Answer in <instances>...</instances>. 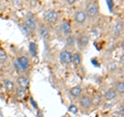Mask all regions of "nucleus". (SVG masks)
Here are the masks:
<instances>
[{"label": "nucleus", "mask_w": 124, "mask_h": 117, "mask_svg": "<svg viewBox=\"0 0 124 117\" xmlns=\"http://www.w3.org/2000/svg\"><path fill=\"white\" fill-rule=\"evenodd\" d=\"M38 33H39V35L44 38H46L49 37V29L48 27H46L45 25H41L39 27V29H38Z\"/></svg>", "instance_id": "obj_13"}, {"label": "nucleus", "mask_w": 124, "mask_h": 117, "mask_svg": "<svg viewBox=\"0 0 124 117\" xmlns=\"http://www.w3.org/2000/svg\"><path fill=\"white\" fill-rule=\"evenodd\" d=\"M71 62L73 63V65L76 66H79L81 65V63H82V54L79 53V52H77L75 54H72V60Z\"/></svg>", "instance_id": "obj_10"}, {"label": "nucleus", "mask_w": 124, "mask_h": 117, "mask_svg": "<svg viewBox=\"0 0 124 117\" xmlns=\"http://www.w3.org/2000/svg\"><path fill=\"white\" fill-rule=\"evenodd\" d=\"M61 30L65 35H67V36L70 35L71 34V23L68 21H64L61 25Z\"/></svg>", "instance_id": "obj_8"}, {"label": "nucleus", "mask_w": 124, "mask_h": 117, "mask_svg": "<svg viewBox=\"0 0 124 117\" xmlns=\"http://www.w3.org/2000/svg\"><path fill=\"white\" fill-rule=\"evenodd\" d=\"M68 110H69V112L70 113H72V114H77L78 113V107L77 106H75V105H70V106L68 107Z\"/></svg>", "instance_id": "obj_20"}, {"label": "nucleus", "mask_w": 124, "mask_h": 117, "mask_svg": "<svg viewBox=\"0 0 124 117\" xmlns=\"http://www.w3.org/2000/svg\"><path fill=\"white\" fill-rule=\"evenodd\" d=\"M4 87L7 91H14L15 90V83L10 80H4Z\"/></svg>", "instance_id": "obj_15"}, {"label": "nucleus", "mask_w": 124, "mask_h": 117, "mask_svg": "<svg viewBox=\"0 0 124 117\" xmlns=\"http://www.w3.org/2000/svg\"><path fill=\"white\" fill-rule=\"evenodd\" d=\"M108 6H110V8H112V7H113V2L111 3V0H108Z\"/></svg>", "instance_id": "obj_26"}, {"label": "nucleus", "mask_w": 124, "mask_h": 117, "mask_svg": "<svg viewBox=\"0 0 124 117\" xmlns=\"http://www.w3.org/2000/svg\"><path fill=\"white\" fill-rule=\"evenodd\" d=\"M119 113H120V114H121L122 116L124 115V108H123V106L120 107V111H119Z\"/></svg>", "instance_id": "obj_24"}, {"label": "nucleus", "mask_w": 124, "mask_h": 117, "mask_svg": "<svg viewBox=\"0 0 124 117\" xmlns=\"http://www.w3.org/2000/svg\"><path fill=\"white\" fill-rule=\"evenodd\" d=\"M73 18H75V21L78 23V24H83V23H85V21H86L87 16L85 14V11L79 10L75 14V17Z\"/></svg>", "instance_id": "obj_6"}, {"label": "nucleus", "mask_w": 124, "mask_h": 117, "mask_svg": "<svg viewBox=\"0 0 124 117\" xmlns=\"http://www.w3.org/2000/svg\"><path fill=\"white\" fill-rule=\"evenodd\" d=\"M116 97H117V92H116L114 88L108 89L107 92L104 93V100H106L107 102H111V100H115Z\"/></svg>", "instance_id": "obj_7"}, {"label": "nucleus", "mask_w": 124, "mask_h": 117, "mask_svg": "<svg viewBox=\"0 0 124 117\" xmlns=\"http://www.w3.org/2000/svg\"><path fill=\"white\" fill-rule=\"evenodd\" d=\"M29 50H30V53L32 54L33 56H35V55H36L37 47H36V45L34 44V42H30V45H29Z\"/></svg>", "instance_id": "obj_18"}, {"label": "nucleus", "mask_w": 124, "mask_h": 117, "mask_svg": "<svg viewBox=\"0 0 124 117\" xmlns=\"http://www.w3.org/2000/svg\"><path fill=\"white\" fill-rule=\"evenodd\" d=\"M17 84L19 85V87H21L23 89H26L27 87L29 86V80L27 79L26 77L21 76V77H19L17 79Z\"/></svg>", "instance_id": "obj_9"}, {"label": "nucleus", "mask_w": 124, "mask_h": 117, "mask_svg": "<svg viewBox=\"0 0 124 117\" xmlns=\"http://www.w3.org/2000/svg\"><path fill=\"white\" fill-rule=\"evenodd\" d=\"M122 31H123V23L119 21L116 23V25L114 26V35L116 37L119 36L120 34L122 33Z\"/></svg>", "instance_id": "obj_11"}, {"label": "nucleus", "mask_w": 124, "mask_h": 117, "mask_svg": "<svg viewBox=\"0 0 124 117\" xmlns=\"http://www.w3.org/2000/svg\"><path fill=\"white\" fill-rule=\"evenodd\" d=\"M89 42V36L88 35H82L80 38H79V45L81 47H86Z\"/></svg>", "instance_id": "obj_16"}, {"label": "nucleus", "mask_w": 124, "mask_h": 117, "mask_svg": "<svg viewBox=\"0 0 124 117\" xmlns=\"http://www.w3.org/2000/svg\"><path fill=\"white\" fill-rule=\"evenodd\" d=\"M27 20H30V21H35V18H34V15L33 14H31L29 13L28 15H27Z\"/></svg>", "instance_id": "obj_22"}, {"label": "nucleus", "mask_w": 124, "mask_h": 117, "mask_svg": "<svg viewBox=\"0 0 124 117\" xmlns=\"http://www.w3.org/2000/svg\"><path fill=\"white\" fill-rule=\"evenodd\" d=\"M69 93H70V95L72 97H79V96H81V94H82V88L80 86H75L69 90Z\"/></svg>", "instance_id": "obj_12"}, {"label": "nucleus", "mask_w": 124, "mask_h": 117, "mask_svg": "<svg viewBox=\"0 0 124 117\" xmlns=\"http://www.w3.org/2000/svg\"><path fill=\"white\" fill-rule=\"evenodd\" d=\"M17 94H18V96L23 97V96L25 95V89H23V88H21V87H19V88L17 89Z\"/></svg>", "instance_id": "obj_21"}, {"label": "nucleus", "mask_w": 124, "mask_h": 117, "mask_svg": "<svg viewBox=\"0 0 124 117\" xmlns=\"http://www.w3.org/2000/svg\"><path fill=\"white\" fill-rule=\"evenodd\" d=\"M59 59L62 64H69L72 60V54L68 50H63L59 54Z\"/></svg>", "instance_id": "obj_2"}, {"label": "nucleus", "mask_w": 124, "mask_h": 117, "mask_svg": "<svg viewBox=\"0 0 124 117\" xmlns=\"http://www.w3.org/2000/svg\"><path fill=\"white\" fill-rule=\"evenodd\" d=\"M66 42H67V46L68 47H72L73 45H75V37H73L72 35H68L67 36V40H66Z\"/></svg>", "instance_id": "obj_19"}, {"label": "nucleus", "mask_w": 124, "mask_h": 117, "mask_svg": "<svg viewBox=\"0 0 124 117\" xmlns=\"http://www.w3.org/2000/svg\"><path fill=\"white\" fill-rule=\"evenodd\" d=\"M45 20L49 24H56L58 21V14L57 11L50 9L45 14Z\"/></svg>", "instance_id": "obj_4"}, {"label": "nucleus", "mask_w": 124, "mask_h": 117, "mask_svg": "<svg viewBox=\"0 0 124 117\" xmlns=\"http://www.w3.org/2000/svg\"><path fill=\"white\" fill-rule=\"evenodd\" d=\"M99 9H98V5L96 2H90L88 3L86 6V16L89 17L90 19H94L98 16Z\"/></svg>", "instance_id": "obj_1"}, {"label": "nucleus", "mask_w": 124, "mask_h": 117, "mask_svg": "<svg viewBox=\"0 0 124 117\" xmlns=\"http://www.w3.org/2000/svg\"><path fill=\"white\" fill-rule=\"evenodd\" d=\"M66 1H67L68 4L70 5V4H73V3H75L76 1H78V0H66Z\"/></svg>", "instance_id": "obj_25"}, {"label": "nucleus", "mask_w": 124, "mask_h": 117, "mask_svg": "<svg viewBox=\"0 0 124 117\" xmlns=\"http://www.w3.org/2000/svg\"><path fill=\"white\" fill-rule=\"evenodd\" d=\"M7 60V54L5 51L0 50V63H4Z\"/></svg>", "instance_id": "obj_17"}, {"label": "nucleus", "mask_w": 124, "mask_h": 117, "mask_svg": "<svg viewBox=\"0 0 124 117\" xmlns=\"http://www.w3.org/2000/svg\"><path fill=\"white\" fill-rule=\"evenodd\" d=\"M115 90L117 93H120V94H123L124 92V83L122 81H117L115 84Z\"/></svg>", "instance_id": "obj_14"}, {"label": "nucleus", "mask_w": 124, "mask_h": 117, "mask_svg": "<svg viewBox=\"0 0 124 117\" xmlns=\"http://www.w3.org/2000/svg\"><path fill=\"white\" fill-rule=\"evenodd\" d=\"M92 103H93L92 99L88 95H84V96L81 97V100H80V106L82 109H84V110L90 109L92 106Z\"/></svg>", "instance_id": "obj_5"}, {"label": "nucleus", "mask_w": 124, "mask_h": 117, "mask_svg": "<svg viewBox=\"0 0 124 117\" xmlns=\"http://www.w3.org/2000/svg\"><path fill=\"white\" fill-rule=\"evenodd\" d=\"M111 117H123L121 114H120L119 112H113L111 114Z\"/></svg>", "instance_id": "obj_23"}, {"label": "nucleus", "mask_w": 124, "mask_h": 117, "mask_svg": "<svg viewBox=\"0 0 124 117\" xmlns=\"http://www.w3.org/2000/svg\"><path fill=\"white\" fill-rule=\"evenodd\" d=\"M16 66H18V68L22 72L26 71V69L29 67V59L26 56L19 57L17 61H16Z\"/></svg>", "instance_id": "obj_3"}]
</instances>
